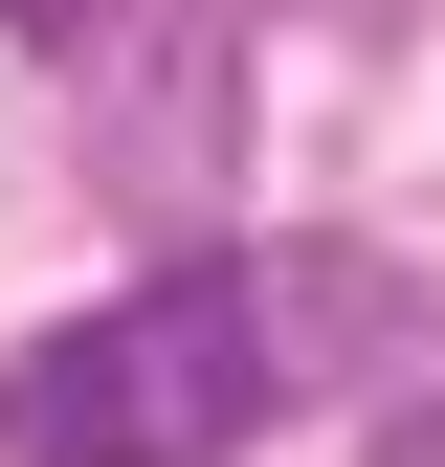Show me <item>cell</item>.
<instances>
[{"label":"cell","instance_id":"obj_1","mask_svg":"<svg viewBox=\"0 0 445 467\" xmlns=\"http://www.w3.org/2000/svg\"><path fill=\"white\" fill-rule=\"evenodd\" d=\"M267 423H290V334H267V267H222V245L0 357V467H222Z\"/></svg>","mask_w":445,"mask_h":467},{"label":"cell","instance_id":"obj_2","mask_svg":"<svg viewBox=\"0 0 445 467\" xmlns=\"http://www.w3.org/2000/svg\"><path fill=\"white\" fill-rule=\"evenodd\" d=\"M222 134H245V0H111L89 23V179L134 223H201Z\"/></svg>","mask_w":445,"mask_h":467},{"label":"cell","instance_id":"obj_3","mask_svg":"<svg viewBox=\"0 0 445 467\" xmlns=\"http://www.w3.org/2000/svg\"><path fill=\"white\" fill-rule=\"evenodd\" d=\"M0 23H23V45H89V23H111V0H0Z\"/></svg>","mask_w":445,"mask_h":467}]
</instances>
